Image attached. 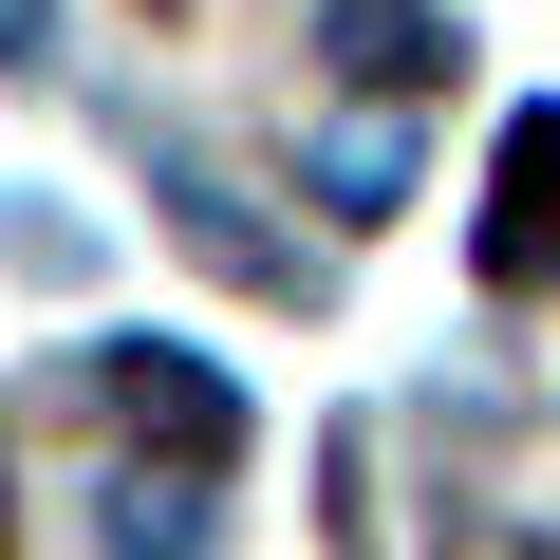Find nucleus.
I'll return each instance as SVG.
<instances>
[{
  "label": "nucleus",
  "instance_id": "nucleus-7",
  "mask_svg": "<svg viewBox=\"0 0 560 560\" xmlns=\"http://www.w3.org/2000/svg\"><path fill=\"white\" fill-rule=\"evenodd\" d=\"M0 57L38 75V57H57V0H0Z\"/></svg>",
  "mask_w": 560,
  "mask_h": 560
},
{
  "label": "nucleus",
  "instance_id": "nucleus-4",
  "mask_svg": "<svg viewBox=\"0 0 560 560\" xmlns=\"http://www.w3.org/2000/svg\"><path fill=\"white\" fill-rule=\"evenodd\" d=\"M318 38H337L355 94H430L448 75V20H430V0H318Z\"/></svg>",
  "mask_w": 560,
  "mask_h": 560
},
{
  "label": "nucleus",
  "instance_id": "nucleus-5",
  "mask_svg": "<svg viewBox=\"0 0 560 560\" xmlns=\"http://www.w3.org/2000/svg\"><path fill=\"white\" fill-rule=\"evenodd\" d=\"M560 261V113L504 131V206H486V280H541Z\"/></svg>",
  "mask_w": 560,
  "mask_h": 560
},
{
  "label": "nucleus",
  "instance_id": "nucleus-1",
  "mask_svg": "<svg viewBox=\"0 0 560 560\" xmlns=\"http://www.w3.org/2000/svg\"><path fill=\"white\" fill-rule=\"evenodd\" d=\"M94 393H113L131 430H168L187 467H224V448H243V393H224L187 337H113V355H94Z\"/></svg>",
  "mask_w": 560,
  "mask_h": 560
},
{
  "label": "nucleus",
  "instance_id": "nucleus-3",
  "mask_svg": "<svg viewBox=\"0 0 560 560\" xmlns=\"http://www.w3.org/2000/svg\"><path fill=\"white\" fill-rule=\"evenodd\" d=\"M150 187H168V224H187V243H206L224 280H300V243H261V224H243V187H224V168H206L187 131H150Z\"/></svg>",
  "mask_w": 560,
  "mask_h": 560
},
{
  "label": "nucleus",
  "instance_id": "nucleus-6",
  "mask_svg": "<svg viewBox=\"0 0 560 560\" xmlns=\"http://www.w3.org/2000/svg\"><path fill=\"white\" fill-rule=\"evenodd\" d=\"M318 206H337V224H393V206H411V150H393V131H318Z\"/></svg>",
  "mask_w": 560,
  "mask_h": 560
},
{
  "label": "nucleus",
  "instance_id": "nucleus-2",
  "mask_svg": "<svg viewBox=\"0 0 560 560\" xmlns=\"http://www.w3.org/2000/svg\"><path fill=\"white\" fill-rule=\"evenodd\" d=\"M94 541H113V560H206V541H224V467H187V448L150 467V448H131V467H113V523H94Z\"/></svg>",
  "mask_w": 560,
  "mask_h": 560
}]
</instances>
